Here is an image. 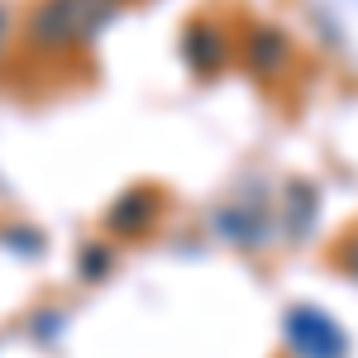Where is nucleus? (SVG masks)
<instances>
[{"mask_svg":"<svg viewBox=\"0 0 358 358\" xmlns=\"http://www.w3.org/2000/svg\"><path fill=\"white\" fill-rule=\"evenodd\" d=\"M244 62H248V72H253L258 82L273 86L277 77L292 72V62H296V43H292L277 24H248V34H244Z\"/></svg>","mask_w":358,"mask_h":358,"instance_id":"f257e3e1","label":"nucleus"},{"mask_svg":"<svg viewBox=\"0 0 358 358\" xmlns=\"http://www.w3.org/2000/svg\"><path fill=\"white\" fill-rule=\"evenodd\" d=\"M287 330H292V344L310 358H339L344 354V339H339V325L315 315V310H292L287 315Z\"/></svg>","mask_w":358,"mask_h":358,"instance_id":"f03ea898","label":"nucleus"},{"mask_svg":"<svg viewBox=\"0 0 358 358\" xmlns=\"http://www.w3.org/2000/svg\"><path fill=\"white\" fill-rule=\"evenodd\" d=\"M187 57H192V67L201 72V77L220 72V62H224L220 29H210V24H192V29H187Z\"/></svg>","mask_w":358,"mask_h":358,"instance_id":"7ed1b4c3","label":"nucleus"}]
</instances>
